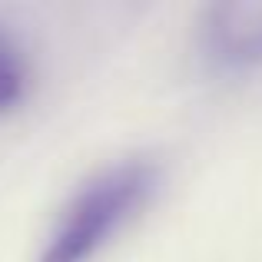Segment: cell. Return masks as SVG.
Here are the masks:
<instances>
[{
  "label": "cell",
  "mask_w": 262,
  "mask_h": 262,
  "mask_svg": "<svg viewBox=\"0 0 262 262\" xmlns=\"http://www.w3.org/2000/svg\"><path fill=\"white\" fill-rule=\"evenodd\" d=\"M156 169L149 163H123L96 179L70 199L53 229L40 262H90L156 189Z\"/></svg>",
  "instance_id": "obj_1"
},
{
  "label": "cell",
  "mask_w": 262,
  "mask_h": 262,
  "mask_svg": "<svg viewBox=\"0 0 262 262\" xmlns=\"http://www.w3.org/2000/svg\"><path fill=\"white\" fill-rule=\"evenodd\" d=\"M203 47L212 63L229 70L262 63V0H226L209 7Z\"/></svg>",
  "instance_id": "obj_2"
},
{
  "label": "cell",
  "mask_w": 262,
  "mask_h": 262,
  "mask_svg": "<svg viewBox=\"0 0 262 262\" xmlns=\"http://www.w3.org/2000/svg\"><path fill=\"white\" fill-rule=\"evenodd\" d=\"M27 96V60L20 47L0 30V113L20 106Z\"/></svg>",
  "instance_id": "obj_3"
}]
</instances>
